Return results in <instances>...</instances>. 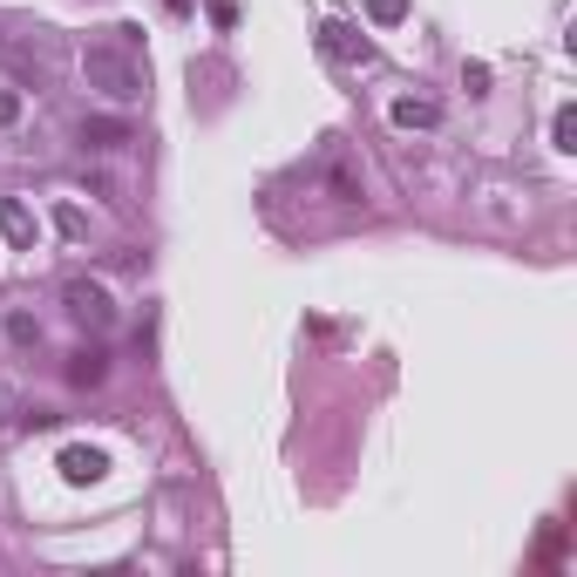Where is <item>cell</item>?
I'll return each instance as SVG.
<instances>
[{
	"mask_svg": "<svg viewBox=\"0 0 577 577\" xmlns=\"http://www.w3.org/2000/svg\"><path fill=\"white\" fill-rule=\"evenodd\" d=\"M21 123V89H0V130Z\"/></svg>",
	"mask_w": 577,
	"mask_h": 577,
	"instance_id": "7c38bea8",
	"label": "cell"
},
{
	"mask_svg": "<svg viewBox=\"0 0 577 577\" xmlns=\"http://www.w3.org/2000/svg\"><path fill=\"white\" fill-rule=\"evenodd\" d=\"M320 48H326L333 62H367V42H360L346 21H326V27H320Z\"/></svg>",
	"mask_w": 577,
	"mask_h": 577,
	"instance_id": "8992f818",
	"label": "cell"
},
{
	"mask_svg": "<svg viewBox=\"0 0 577 577\" xmlns=\"http://www.w3.org/2000/svg\"><path fill=\"white\" fill-rule=\"evenodd\" d=\"M102 374H109V354H102V346L68 354V388H102Z\"/></svg>",
	"mask_w": 577,
	"mask_h": 577,
	"instance_id": "52a82bcc",
	"label": "cell"
},
{
	"mask_svg": "<svg viewBox=\"0 0 577 577\" xmlns=\"http://www.w3.org/2000/svg\"><path fill=\"white\" fill-rule=\"evenodd\" d=\"M0 238L21 245V252H34V211H27L21 198H0Z\"/></svg>",
	"mask_w": 577,
	"mask_h": 577,
	"instance_id": "5b68a950",
	"label": "cell"
},
{
	"mask_svg": "<svg viewBox=\"0 0 577 577\" xmlns=\"http://www.w3.org/2000/svg\"><path fill=\"white\" fill-rule=\"evenodd\" d=\"M551 143H557V149H577V109H570V102L551 115Z\"/></svg>",
	"mask_w": 577,
	"mask_h": 577,
	"instance_id": "30bf717a",
	"label": "cell"
},
{
	"mask_svg": "<svg viewBox=\"0 0 577 577\" xmlns=\"http://www.w3.org/2000/svg\"><path fill=\"white\" fill-rule=\"evenodd\" d=\"M0 414H8V395H0Z\"/></svg>",
	"mask_w": 577,
	"mask_h": 577,
	"instance_id": "4fadbf2b",
	"label": "cell"
},
{
	"mask_svg": "<svg viewBox=\"0 0 577 577\" xmlns=\"http://www.w3.org/2000/svg\"><path fill=\"white\" fill-rule=\"evenodd\" d=\"M8 340L14 346H34V340H42V320H34V313H8Z\"/></svg>",
	"mask_w": 577,
	"mask_h": 577,
	"instance_id": "8fae6325",
	"label": "cell"
},
{
	"mask_svg": "<svg viewBox=\"0 0 577 577\" xmlns=\"http://www.w3.org/2000/svg\"><path fill=\"white\" fill-rule=\"evenodd\" d=\"M62 476H68L75 489H89V482H102V476H109V455H102V448H89V442H68V448H62Z\"/></svg>",
	"mask_w": 577,
	"mask_h": 577,
	"instance_id": "3957f363",
	"label": "cell"
},
{
	"mask_svg": "<svg viewBox=\"0 0 577 577\" xmlns=\"http://www.w3.org/2000/svg\"><path fill=\"white\" fill-rule=\"evenodd\" d=\"M367 21L374 27H401L408 21V0H367Z\"/></svg>",
	"mask_w": 577,
	"mask_h": 577,
	"instance_id": "9c48e42d",
	"label": "cell"
},
{
	"mask_svg": "<svg viewBox=\"0 0 577 577\" xmlns=\"http://www.w3.org/2000/svg\"><path fill=\"white\" fill-rule=\"evenodd\" d=\"M82 75H89V89H102L109 102H143V62L130 48H109V42L82 48Z\"/></svg>",
	"mask_w": 577,
	"mask_h": 577,
	"instance_id": "6da1fadb",
	"label": "cell"
},
{
	"mask_svg": "<svg viewBox=\"0 0 577 577\" xmlns=\"http://www.w3.org/2000/svg\"><path fill=\"white\" fill-rule=\"evenodd\" d=\"M62 306H68V320H82L89 333H109V326H115V299H109L96 279H68V286H62Z\"/></svg>",
	"mask_w": 577,
	"mask_h": 577,
	"instance_id": "7a4b0ae2",
	"label": "cell"
},
{
	"mask_svg": "<svg viewBox=\"0 0 577 577\" xmlns=\"http://www.w3.org/2000/svg\"><path fill=\"white\" fill-rule=\"evenodd\" d=\"M395 130H435L442 123V102L435 96H395Z\"/></svg>",
	"mask_w": 577,
	"mask_h": 577,
	"instance_id": "277c9868",
	"label": "cell"
},
{
	"mask_svg": "<svg viewBox=\"0 0 577 577\" xmlns=\"http://www.w3.org/2000/svg\"><path fill=\"white\" fill-rule=\"evenodd\" d=\"M82 143H89V149H123V143H130V123H123V115H89Z\"/></svg>",
	"mask_w": 577,
	"mask_h": 577,
	"instance_id": "ba28073f",
	"label": "cell"
}]
</instances>
